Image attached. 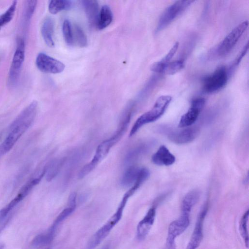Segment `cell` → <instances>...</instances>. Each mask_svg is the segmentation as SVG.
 <instances>
[{"label":"cell","mask_w":249,"mask_h":249,"mask_svg":"<svg viewBox=\"0 0 249 249\" xmlns=\"http://www.w3.org/2000/svg\"><path fill=\"white\" fill-rule=\"evenodd\" d=\"M37 110V103L33 101L12 123L8 134L0 145V157L8 152L33 123Z\"/></svg>","instance_id":"cell-1"},{"label":"cell","mask_w":249,"mask_h":249,"mask_svg":"<svg viewBox=\"0 0 249 249\" xmlns=\"http://www.w3.org/2000/svg\"><path fill=\"white\" fill-rule=\"evenodd\" d=\"M132 195L127 191L124 195L116 212L109 219L91 236L86 249H94L106 238L112 228L119 222L129 198Z\"/></svg>","instance_id":"cell-2"},{"label":"cell","mask_w":249,"mask_h":249,"mask_svg":"<svg viewBox=\"0 0 249 249\" xmlns=\"http://www.w3.org/2000/svg\"><path fill=\"white\" fill-rule=\"evenodd\" d=\"M172 100L169 95H162L156 101L153 107L140 116L135 121L129 133L134 135L143 125L154 122L160 118L165 112Z\"/></svg>","instance_id":"cell-3"},{"label":"cell","mask_w":249,"mask_h":249,"mask_svg":"<svg viewBox=\"0 0 249 249\" xmlns=\"http://www.w3.org/2000/svg\"><path fill=\"white\" fill-rule=\"evenodd\" d=\"M194 1V0H178L169 6L163 12L159 19L156 29L157 32H160L168 26Z\"/></svg>","instance_id":"cell-4"},{"label":"cell","mask_w":249,"mask_h":249,"mask_svg":"<svg viewBox=\"0 0 249 249\" xmlns=\"http://www.w3.org/2000/svg\"><path fill=\"white\" fill-rule=\"evenodd\" d=\"M128 124L121 123L119 128L110 138L102 142L97 147L95 155L89 165L94 169L108 154L112 146L121 139L126 129Z\"/></svg>","instance_id":"cell-5"},{"label":"cell","mask_w":249,"mask_h":249,"mask_svg":"<svg viewBox=\"0 0 249 249\" xmlns=\"http://www.w3.org/2000/svg\"><path fill=\"white\" fill-rule=\"evenodd\" d=\"M248 24V21L245 20L232 29L218 46L217 54L223 56L230 53L246 31Z\"/></svg>","instance_id":"cell-6"},{"label":"cell","mask_w":249,"mask_h":249,"mask_svg":"<svg viewBox=\"0 0 249 249\" xmlns=\"http://www.w3.org/2000/svg\"><path fill=\"white\" fill-rule=\"evenodd\" d=\"M228 79V72L225 67H219L203 79V90L207 93L215 92L225 86Z\"/></svg>","instance_id":"cell-7"},{"label":"cell","mask_w":249,"mask_h":249,"mask_svg":"<svg viewBox=\"0 0 249 249\" xmlns=\"http://www.w3.org/2000/svg\"><path fill=\"white\" fill-rule=\"evenodd\" d=\"M25 58V43L22 38L17 41L8 76V83L11 87L15 86L18 82L22 66Z\"/></svg>","instance_id":"cell-8"},{"label":"cell","mask_w":249,"mask_h":249,"mask_svg":"<svg viewBox=\"0 0 249 249\" xmlns=\"http://www.w3.org/2000/svg\"><path fill=\"white\" fill-rule=\"evenodd\" d=\"M179 130H167L166 135L169 140L177 144H186L193 142L199 135V129L195 126H191Z\"/></svg>","instance_id":"cell-9"},{"label":"cell","mask_w":249,"mask_h":249,"mask_svg":"<svg viewBox=\"0 0 249 249\" xmlns=\"http://www.w3.org/2000/svg\"><path fill=\"white\" fill-rule=\"evenodd\" d=\"M36 64L39 71L47 73H61L64 70L65 67L61 61L43 53L38 54Z\"/></svg>","instance_id":"cell-10"},{"label":"cell","mask_w":249,"mask_h":249,"mask_svg":"<svg viewBox=\"0 0 249 249\" xmlns=\"http://www.w3.org/2000/svg\"><path fill=\"white\" fill-rule=\"evenodd\" d=\"M208 208L209 203L207 201L198 215L193 232L186 249H196L202 242L203 237V224Z\"/></svg>","instance_id":"cell-11"},{"label":"cell","mask_w":249,"mask_h":249,"mask_svg":"<svg viewBox=\"0 0 249 249\" xmlns=\"http://www.w3.org/2000/svg\"><path fill=\"white\" fill-rule=\"evenodd\" d=\"M205 99L203 98H197L193 100L187 112L181 116L179 121L178 127L184 128L192 126L197 120L205 106Z\"/></svg>","instance_id":"cell-12"},{"label":"cell","mask_w":249,"mask_h":249,"mask_svg":"<svg viewBox=\"0 0 249 249\" xmlns=\"http://www.w3.org/2000/svg\"><path fill=\"white\" fill-rule=\"evenodd\" d=\"M189 224L190 214L181 213L178 218L170 224L166 241L175 242L176 238L187 229Z\"/></svg>","instance_id":"cell-13"},{"label":"cell","mask_w":249,"mask_h":249,"mask_svg":"<svg viewBox=\"0 0 249 249\" xmlns=\"http://www.w3.org/2000/svg\"><path fill=\"white\" fill-rule=\"evenodd\" d=\"M183 67V60H178L168 62H164L160 60L153 63L150 67V70L157 73L172 75L181 71Z\"/></svg>","instance_id":"cell-14"},{"label":"cell","mask_w":249,"mask_h":249,"mask_svg":"<svg viewBox=\"0 0 249 249\" xmlns=\"http://www.w3.org/2000/svg\"><path fill=\"white\" fill-rule=\"evenodd\" d=\"M156 208L153 206L149 209L144 217L138 224L137 237L140 241L144 240L148 235L155 219Z\"/></svg>","instance_id":"cell-15"},{"label":"cell","mask_w":249,"mask_h":249,"mask_svg":"<svg viewBox=\"0 0 249 249\" xmlns=\"http://www.w3.org/2000/svg\"><path fill=\"white\" fill-rule=\"evenodd\" d=\"M151 160L154 164L157 165L170 166L175 163L176 157L166 146L162 145L153 155Z\"/></svg>","instance_id":"cell-16"},{"label":"cell","mask_w":249,"mask_h":249,"mask_svg":"<svg viewBox=\"0 0 249 249\" xmlns=\"http://www.w3.org/2000/svg\"><path fill=\"white\" fill-rule=\"evenodd\" d=\"M89 23L91 27H96L99 14L98 1L94 0L82 1Z\"/></svg>","instance_id":"cell-17"},{"label":"cell","mask_w":249,"mask_h":249,"mask_svg":"<svg viewBox=\"0 0 249 249\" xmlns=\"http://www.w3.org/2000/svg\"><path fill=\"white\" fill-rule=\"evenodd\" d=\"M54 23L52 18H46L42 23L41 32L46 45L53 47L54 45L53 40Z\"/></svg>","instance_id":"cell-18"},{"label":"cell","mask_w":249,"mask_h":249,"mask_svg":"<svg viewBox=\"0 0 249 249\" xmlns=\"http://www.w3.org/2000/svg\"><path fill=\"white\" fill-rule=\"evenodd\" d=\"M200 197L198 190H194L188 192L183 197L181 205V213H190L193 207L197 202Z\"/></svg>","instance_id":"cell-19"},{"label":"cell","mask_w":249,"mask_h":249,"mask_svg":"<svg viewBox=\"0 0 249 249\" xmlns=\"http://www.w3.org/2000/svg\"><path fill=\"white\" fill-rule=\"evenodd\" d=\"M113 20V14L110 7L105 5L102 6L98 16L96 28L102 30L110 25Z\"/></svg>","instance_id":"cell-20"},{"label":"cell","mask_w":249,"mask_h":249,"mask_svg":"<svg viewBox=\"0 0 249 249\" xmlns=\"http://www.w3.org/2000/svg\"><path fill=\"white\" fill-rule=\"evenodd\" d=\"M141 168L135 167H129L124 173L121 180V185L125 188L133 186L139 177Z\"/></svg>","instance_id":"cell-21"},{"label":"cell","mask_w":249,"mask_h":249,"mask_svg":"<svg viewBox=\"0 0 249 249\" xmlns=\"http://www.w3.org/2000/svg\"><path fill=\"white\" fill-rule=\"evenodd\" d=\"M151 146V143H143L139 144L130 150L126 155L124 162L126 164H129L134 162L142 155L146 153Z\"/></svg>","instance_id":"cell-22"},{"label":"cell","mask_w":249,"mask_h":249,"mask_svg":"<svg viewBox=\"0 0 249 249\" xmlns=\"http://www.w3.org/2000/svg\"><path fill=\"white\" fill-rule=\"evenodd\" d=\"M63 162V159L52 160L45 167V177L48 181L53 180L57 175Z\"/></svg>","instance_id":"cell-23"},{"label":"cell","mask_w":249,"mask_h":249,"mask_svg":"<svg viewBox=\"0 0 249 249\" xmlns=\"http://www.w3.org/2000/svg\"><path fill=\"white\" fill-rule=\"evenodd\" d=\"M76 205L69 204V206L64 209L56 217L48 232L54 235L58 225L69 216L75 210Z\"/></svg>","instance_id":"cell-24"},{"label":"cell","mask_w":249,"mask_h":249,"mask_svg":"<svg viewBox=\"0 0 249 249\" xmlns=\"http://www.w3.org/2000/svg\"><path fill=\"white\" fill-rule=\"evenodd\" d=\"M72 2L68 0H54L50 1L48 6L49 12L52 14H56L63 10H68L71 8Z\"/></svg>","instance_id":"cell-25"},{"label":"cell","mask_w":249,"mask_h":249,"mask_svg":"<svg viewBox=\"0 0 249 249\" xmlns=\"http://www.w3.org/2000/svg\"><path fill=\"white\" fill-rule=\"evenodd\" d=\"M17 5V1H13L6 11L0 15V30L3 26L11 21L14 18Z\"/></svg>","instance_id":"cell-26"},{"label":"cell","mask_w":249,"mask_h":249,"mask_svg":"<svg viewBox=\"0 0 249 249\" xmlns=\"http://www.w3.org/2000/svg\"><path fill=\"white\" fill-rule=\"evenodd\" d=\"M73 36L74 42L75 41L78 46L80 47H85L87 45V36L82 29L77 24L74 25Z\"/></svg>","instance_id":"cell-27"},{"label":"cell","mask_w":249,"mask_h":249,"mask_svg":"<svg viewBox=\"0 0 249 249\" xmlns=\"http://www.w3.org/2000/svg\"><path fill=\"white\" fill-rule=\"evenodd\" d=\"M249 215V211L248 210L243 215L239 224V230L243 237L246 246H249V234L248 230V221Z\"/></svg>","instance_id":"cell-28"},{"label":"cell","mask_w":249,"mask_h":249,"mask_svg":"<svg viewBox=\"0 0 249 249\" xmlns=\"http://www.w3.org/2000/svg\"><path fill=\"white\" fill-rule=\"evenodd\" d=\"M62 32L64 39L69 46H72L74 43L73 36V30L71 23L69 20H65L62 25Z\"/></svg>","instance_id":"cell-29"},{"label":"cell","mask_w":249,"mask_h":249,"mask_svg":"<svg viewBox=\"0 0 249 249\" xmlns=\"http://www.w3.org/2000/svg\"><path fill=\"white\" fill-rule=\"evenodd\" d=\"M53 238L46 233H42L36 236L33 240L32 245L36 247H40L50 243Z\"/></svg>","instance_id":"cell-30"},{"label":"cell","mask_w":249,"mask_h":249,"mask_svg":"<svg viewBox=\"0 0 249 249\" xmlns=\"http://www.w3.org/2000/svg\"><path fill=\"white\" fill-rule=\"evenodd\" d=\"M37 4L36 0L26 1L25 10V18L26 20H30L34 13Z\"/></svg>","instance_id":"cell-31"},{"label":"cell","mask_w":249,"mask_h":249,"mask_svg":"<svg viewBox=\"0 0 249 249\" xmlns=\"http://www.w3.org/2000/svg\"><path fill=\"white\" fill-rule=\"evenodd\" d=\"M179 43L178 42H176L174 45L173 46L172 48L169 51V52L167 53V54L164 56V57L161 60L164 62H170V60L172 58L175 54L176 53L178 47Z\"/></svg>","instance_id":"cell-32"},{"label":"cell","mask_w":249,"mask_h":249,"mask_svg":"<svg viewBox=\"0 0 249 249\" xmlns=\"http://www.w3.org/2000/svg\"><path fill=\"white\" fill-rule=\"evenodd\" d=\"M10 218V214L4 216L0 215V233L7 225Z\"/></svg>","instance_id":"cell-33"},{"label":"cell","mask_w":249,"mask_h":249,"mask_svg":"<svg viewBox=\"0 0 249 249\" xmlns=\"http://www.w3.org/2000/svg\"><path fill=\"white\" fill-rule=\"evenodd\" d=\"M248 49V43H247L246 45L245 46L244 49L242 50V53H240V54L239 55L238 57L237 58L236 61L235 62V64L237 65L238 64L243 58V57L244 56V55L246 54L247 50Z\"/></svg>","instance_id":"cell-34"},{"label":"cell","mask_w":249,"mask_h":249,"mask_svg":"<svg viewBox=\"0 0 249 249\" xmlns=\"http://www.w3.org/2000/svg\"><path fill=\"white\" fill-rule=\"evenodd\" d=\"M162 249H176L175 242L166 241L165 245Z\"/></svg>","instance_id":"cell-35"},{"label":"cell","mask_w":249,"mask_h":249,"mask_svg":"<svg viewBox=\"0 0 249 249\" xmlns=\"http://www.w3.org/2000/svg\"><path fill=\"white\" fill-rule=\"evenodd\" d=\"M0 249H4V245L3 244L0 245Z\"/></svg>","instance_id":"cell-36"},{"label":"cell","mask_w":249,"mask_h":249,"mask_svg":"<svg viewBox=\"0 0 249 249\" xmlns=\"http://www.w3.org/2000/svg\"><path fill=\"white\" fill-rule=\"evenodd\" d=\"M104 249H108V248L107 247H106V248H104Z\"/></svg>","instance_id":"cell-37"}]
</instances>
